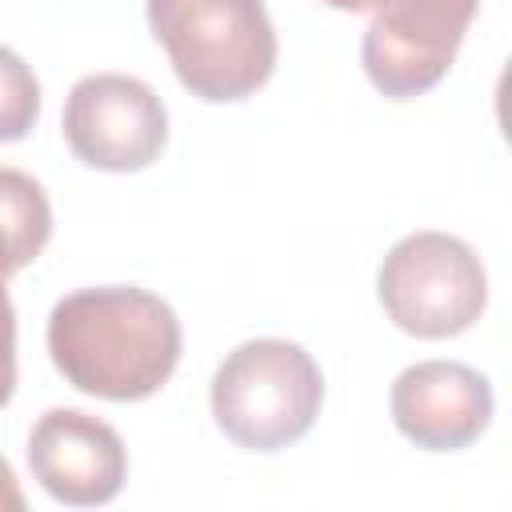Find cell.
I'll return each mask as SVG.
<instances>
[{"label":"cell","mask_w":512,"mask_h":512,"mask_svg":"<svg viewBox=\"0 0 512 512\" xmlns=\"http://www.w3.org/2000/svg\"><path fill=\"white\" fill-rule=\"evenodd\" d=\"M52 240V204L40 180L0 164V280L28 268Z\"/></svg>","instance_id":"obj_9"},{"label":"cell","mask_w":512,"mask_h":512,"mask_svg":"<svg viewBox=\"0 0 512 512\" xmlns=\"http://www.w3.org/2000/svg\"><path fill=\"white\" fill-rule=\"evenodd\" d=\"M24 508H28V500L20 492V480H16L12 464L0 456V512H24Z\"/></svg>","instance_id":"obj_12"},{"label":"cell","mask_w":512,"mask_h":512,"mask_svg":"<svg viewBox=\"0 0 512 512\" xmlns=\"http://www.w3.org/2000/svg\"><path fill=\"white\" fill-rule=\"evenodd\" d=\"M376 296L400 332L448 340L480 320L488 304V272L460 236L432 228L408 232L384 252Z\"/></svg>","instance_id":"obj_4"},{"label":"cell","mask_w":512,"mask_h":512,"mask_svg":"<svg viewBox=\"0 0 512 512\" xmlns=\"http://www.w3.org/2000/svg\"><path fill=\"white\" fill-rule=\"evenodd\" d=\"M184 332L168 300L136 284L76 288L48 316V356L84 396L132 404L168 384Z\"/></svg>","instance_id":"obj_1"},{"label":"cell","mask_w":512,"mask_h":512,"mask_svg":"<svg viewBox=\"0 0 512 512\" xmlns=\"http://www.w3.org/2000/svg\"><path fill=\"white\" fill-rule=\"evenodd\" d=\"M480 0H384L364 28L360 64L376 92L412 100L436 88L476 16Z\"/></svg>","instance_id":"obj_6"},{"label":"cell","mask_w":512,"mask_h":512,"mask_svg":"<svg viewBox=\"0 0 512 512\" xmlns=\"http://www.w3.org/2000/svg\"><path fill=\"white\" fill-rule=\"evenodd\" d=\"M148 28L176 80L208 104L252 96L276 68L264 0H148Z\"/></svg>","instance_id":"obj_2"},{"label":"cell","mask_w":512,"mask_h":512,"mask_svg":"<svg viewBox=\"0 0 512 512\" xmlns=\"http://www.w3.org/2000/svg\"><path fill=\"white\" fill-rule=\"evenodd\" d=\"M40 120V80L36 72L0 44V144L24 140Z\"/></svg>","instance_id":"obj_10"},{"label":"cell","mask_w":512,"mask_h":512,"mask_svg":"<svg viewBox=\"0 0 512 512\" xmlns=\"http://www.w3.org/2000/svg\"><path fill=\"white\" fill-rule=\"evenodd\" d=\"M212 420L244 452H280L312 432L324 404L320 364L292 340L236 344L212 376Z\"/></svg>","instance_id":"obj_3"},{"label":"cell","mask_w":512,"mask_h":512,"mask_svg":"<svg viewBox=\"0 0 512 512\" xmlns=\"http://www.w3.org/2000/svg\"><path fill=\"white\" fill-rule=\"evenodd\" d=\"M392 424L424 452H460L492 424V384L460 360L408 364L388 392Z\"/></svg>","instance_id":"obj_8"},{"label":"cell","mask_w":512,"mask_h":512,"mask_svg":"<svg viewBox=\"0 0 512 512\" xmlns=\"http://www.w3.org/2000/svg\"><path fill=\"white\" fill-rule=\"evenodd\" d=\"M16 392V308L0 280V408Z\"/></svg>","instance_id":"obj_11"},{"label":"cell","mask_w":512,"mask_h":512,"mask_svg":"<svg viewBox=\"0 0 512 512\" xmlns=\"http://www.w3.org/2000/svg\"><path fill=\"white\" fill-rule=\"evenodd\" d=\"M28 468L52 500L68 508H96L120 496L128 480V448L100 416L48 408L28 432Z\"/></svg>","instance_id":"obj_7"},{"label":"cell","mask_w":512,"mask_h":512,"mask_svg":"<svg viewBox=\"0 0 512 512\" xmlns=\"http://www.w3.org/2000/svg\"><path fill=\"white\" fill-rule=\"evenodd\" d=\"M60 128L72 156L100 172H140L168 144L164 100L124 72L80 76L64 100Z\"/></svg>","instance_id":"obj_5"},{"label":"cell","mask_w":512,"mask_h":512,"mask_svg":"<svg viewBox=\"0 0 512 512\" xmlns=\"http://www.w3.org/2000/svg\"><path fill=\"white\" fill-rule=\"evenodd\" d=\"M320 4H328L336 12H376L384 0H320Z\"/></svg>","instance_id":"obj_13"}]
</instances>
